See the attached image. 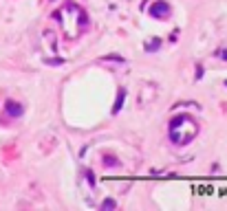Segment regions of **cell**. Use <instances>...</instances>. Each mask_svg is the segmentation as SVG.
I'll use <instances>...</instances> for the list:
<instances>
[]
</instances>
